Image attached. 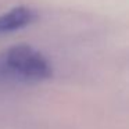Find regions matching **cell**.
Listing matches in <instances>:
<instances>
[{"label": "cell", "mask_w": 129, "mask_h": 129, "mask_svg": "<svg viewBox=\"0 0 129 129\" xmlns=\"http://www.w3.org/2000/svg\"><path fill=\"white\" fill-rule=\"evenodd\" d=\"M51 74L50 61L29 45H15L0 54V81L40 82Z\"/></svg>", "instance_id": "6da1fadb"}, {"label": "cell", "mask_w": 129, "mask_h": 129, "mask_svg": "<svg viewBox=\"0 0 129 129\" xmlns=\"http://www.w3.org/2000/svg\"><path fill=\"white\" fill-rule=\"evenodd\" d=\"M36 18V13L31 7L17 6L0 14V35L11 34L28 26Z\"/></svg>", "instance_id": "7a4b0ae2"}]
</instances>
